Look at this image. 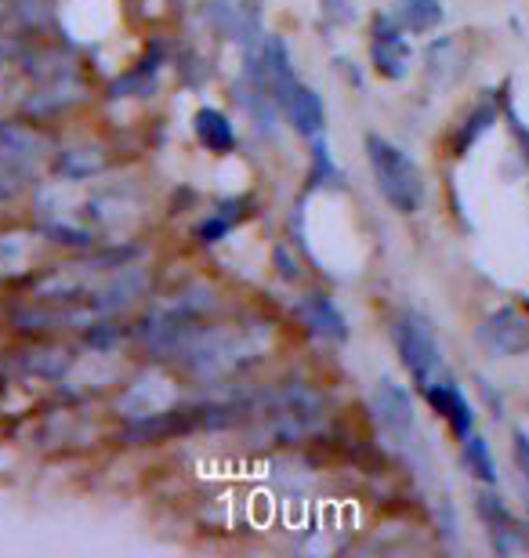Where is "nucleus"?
<instances>
[{
    "label": "nucleus",
    "mask_w": 529,
    "mask_h": 558,
    "mask_svg": "<svg viewBox=\"0 0 529 558\" xmlns=\"http://www.w3.org/2000/svg\"><path fill=\"white\" fill-rule=\"evenodd\" d=\"M497 120H501V102H490V98H486V102H479L465 120H460L457 135H454V142H449V145H454V156H465L471 145L486 135L493 124H497Z\"/></svg>",
    "instance_id": "12"
},
{
    "label": "nucleus",
    "mask_w": 529,
    "mask_h": 558,
    "mask_svg": "<svg viewBox=\"0 0 529 558\" xmlns=\"http://www.w3.org/2000/svg\"><path fill=\"white\" fill-rule=\"evenodd\" d=\"M193 131H196V138L207 153L225 156V153L236 149V131H232L229 117H225L221 109H214V106L200 109V113L193 117Z\"/></svg>",
    "instance_id": "10"
},
{
    "label": "nucleus",
    "mask_w": 529,
    "mask_h": 558,
    "mask_svg": "<svg viewBox=\"0 0 529 558\" xmlns=\"http://www.w3.org/2000/svg\"><path fill=\"white\" fill-rule=\"evenodd\" d=\"M366 163L381 199L399 215H418L424 204V174L410 153L381 135H366Z\"/></svg>",
    "instance_id": "1"
},
{
    "label": "nucleus",
    "mask_w": 529,
    "mask_h": 558,
    "mask_svg": "<svg viewBox=\"0 0 529 558\" xmlns=\"http://www.w3.org/2000/svg\"><path fill=\"white\" fill-rule=\"evenodd\" d=\"M410 40H407V29L399 26L396 19L388 15H377L374 19V29H370V65L381 81H402L410 73Z\"/></svg>",
    "instance_id": "3"
},
{
    "label": "nucleus",
    "mask_w": 529,
    "mask_h": 558,
    "mask_svg": "<svg viewBox=\"0 0 529 558\" xmlns=\"http://www.w3.org/2000/svg\"><path fill=\"white\" fill-rule=\"evenodd\" d=\"M476 511H479V519L486 522V530L493 533V544H497V551H515V548H522V544H526L519 522L512 519V511L504 508V500L493 494V489H479V494H476Z\"/></svg>",
    "instance_id": "7"
},
{
    "label": "nucleus",
    "mask_w": 529,
    "mask_h": 558,
    "mask_svg": "<svg viewBox=\"0 0 529 558\" xmlns=\"http://www.w3.org/2000/svg\"><path fill=\"white\" fill-rule=\"evenodd\" d=\"M424 399L428 407L435 410L438 417L446 421V428L457 435V439H465V435L476 432V414H471V403L465 399V392H460V385L454 381V374H438L435 381H428L424 388Z\"/></svg>",
    "instance_id": "5"
},
{
    "label": "nucleus",
    "mask_w": 529,
    "mask_h": 558,
    "mask_svg": "<svg viewBox=\"0 0 529 558\" xmlns=\"http://www.w3.org/2000/svg\"><path fill=\"white\" fill-rule=\"evenodd\" d=\"M508 124H512V135H515V142H519L522 156H526V160H529V128H526L522 120L515 117V113H508Z\"/></svg>",
    "instance_id": "16"
},
{
    "label": "nucleus",
    "mask_w": 529,
    "mask_h": 558,
    "mask_svg": "<svg viewBox=\"0 0 529 558\" xmlns=\"http://www.w3.org/2000/svg\"><path fill=\"white\" fill-rule=\"evenodd\" d=\"M392 338H396V352L407 374L413 377V385L424 388L428 381H435L438 374H446L443 363V349H438L432 327L418 316V312H402L392 327Z\"/></svg>",
    "instance_id": "2"
},
{
    "label": "nucleus",
    "mask_w": 529,
    "mask_h": 558,
    "mask_svg": "<svg viewBox=\"0 0 529 558\" xmlns=\"http://www.w3.org/2000/svg\"><path fill=\"white\" fill-rule=\"evenodd\" d=\"M460 461H465V468L479 478L482 486H497V464H493L490 446H486L482 435L471 432V435L460 439Z\"/></svg>",
    "instance_id": "13"
},
{
    "label": "nucleus",
    "mask_w": 529,
    "mask_h": 558,
    "mask_svg": "<svg viewBox=\"0 0 529 558\" xmlns=\"http://www.w3.org/2000/svg\"><path fill=\"white\" fill-rule=\"evenodd\" d=\"M320 8L326 19L337 22V26H345V22L356 19V0H320Z\"/></svg>",
    "instance_id": "14"
},
{
    "label": "nucleus",
    "mask_w": 529,
    "mask_h": 558,
    "mask_svg": "<svg viewBox=\"0 0 529 558\" xmlns=\"http://www.w3.org/2000/svg\"><path fill=\"white\" fill-rule=\"evenodd\" d=\"M512 453H515V468H519L522 483L529 486V435L522 428H515L512 435Z\"/></svg>",
    "instance_id": "15"
},
{
    "label": "nucleus",
    "mask_w": 529,
    "mask_h": 558,
    "mask_svg": "<svg viewBox=\"0 0 529 558\" xmlns=\"http://www.w3.org/2000/svg\"><path fill=\"white\" fill-rule=\"evenodd\" d=\"M479 344L486 349L493 360H512V355L529 352V319L515 305H504L490 312L476 330Z\"/></svg>",
    "instance_id": "4"
},
{
    "label": "nucleus",
    "mask_w": 529,
    "mask_h": 558,
    "mask_svg": "<svg viewBox=\"0 0 529 558\" xmlns=\"http://www.w3.org/2000/svg\"><path fill=\"white\" fill-rule=\"evenodd\" d=\"M392 19L407 29V37L410 33L413 37H424V33L443 26V4L438 0H396L392 4Z\"/></svg>",
    "instance_id": "11"
},
{
    "label": "nucleus",
    "mask_w": 529,
    "mask_h": 558,
    "mask_svg": "<svg viewBox=\"0 0 529 558\" xmlns=\"http://www.w3.org/2000/svg\"><path fill=\"white\" fill-rule=\"evenodd\" d=\"M374 410H377L381 428L392 432L396 439L413 435V403H410L407 388H399L396 381H381L374 392Z\"/></svg>",
    "instance_id": "8"
},
{
    "label": "nucleus",
    "mask_w": 529,
    "mask_h": 558,
    "mask_svg": "<svg viewBox=\"0 0 529 558\" xmlns=\"http://www.w3.org/2000/svg\"><path fill=\"white\" fill-rule=\"evenodd\" d=\"M298 316H301V323H305L312 333H316V338H323V341H348V323L341 316V308H337L330 298L309 294L298 305Z\"/></svg>",
    "instance_id": "9"
},
{
    "label": "nucleus",
    "mask_w": 529,
    "mask_h": 558,
    "mask_svg": "<svg viewBox=\"0 0 529 558\" xmlns=\"http://www.w3.org/2000/svg\"><path fill=\"white\" fill-rule=\"evenodd\" d=\"M276 98H279V106H284V113H287L290 124H294L298 135H305V138L320 135L323 124H326V109H323L320 95L312 92V87L298 84L294 76H290V81H284L276 87Z\"/></svg>",
    "instance_id": "6"
}]
</instances>
